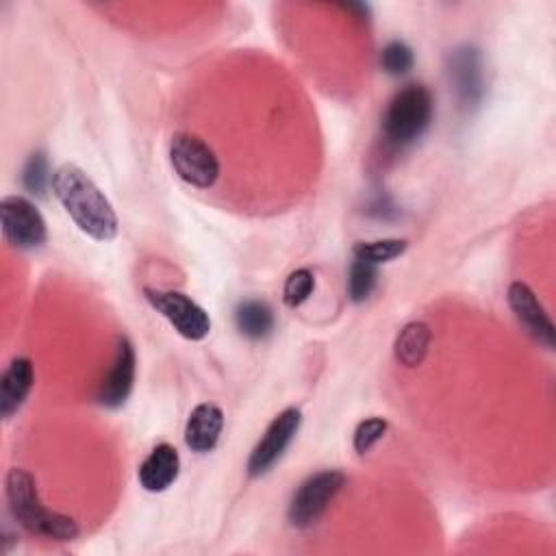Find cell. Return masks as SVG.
Here are the masks:
<instances>
[{
  "label": "cell",
  "instance_id": "1",
  "mask_svg": "<svg viewBox=\"0 0 556 556\" xmlns=\"http://www.w3.org/2000/svg\"><path fill=\"white\" fill-rule=\"evenodd\" d=\"M52 193L72 222L96 241H111L119 222L102 189L76 165L65 163L52 174Z\"/></svg>",
  "mask_w": 556,
  "mask_h": 556
},
{
  "label": "cell",
  "instance_id": "2",
  "mask_svg": "<svg viewBox=\"0 0 556 556\" xmlns=\"http://www.w3.org/2000/svg\"><path fill=\"white\" fill-rule=\"evenodd\" d=\"M4 495L13 519L30 534L54 541H72L78 536L80 530L72 517L50 510L39 502L35 478L26 469L13 467L7 471Z\"/></svg>",
  "mask_w": 556,
  "mask_h": 556
},
{
  "label": "cell",
  "instance_id": "3",
  "mask_svg": "<svg viewBox=\"0 0 556 556\" xmlns=\"http://www.w3.org/2000/svg\"><path fill=\"white\" fill-rule=\"evenodd\" d=\"M434 115V100L426 85H404L387 104L382 115V137L387 146L402 150L415 143L430 126Z\"/></svg>",
  "mask_w": 556,
  "mask_h": 556
},
{
  "label": "cell",
  "instance_id": "4",
  "mask_svg": "<svg viewBox=\"0 0 556 556\" xmlns=\"http://www.w3.org/2000/svg\"><path fill=\"white\" fill-rule=\"evenodd\" d=\"M169 163L180 180L193 189H211L219 174L222 165L213 148L193 132H176L169 141Z\"/></svg>",
  "mask_w": 556,
  "mask_h": 556
},
{
  "label": "cell",
  "instance_id": "5",
  "mask_svg": "<svg viewBox=\"0 0 556 556\" xmlns=\"http://www.w3.org/2000/svg\"><path fill=\"white\" fill-rule=\"evenodd\" d=\"M345 484V476L337 469H324L308 476L293 493L287 517L295 528H311L330 506Z\"/></svg>",
  "mask_w": 556,
  "mask_h": 556
},
{
  "label": "cell",
  "instance_id": "6",
  "mask_svg": "<svg viewBox=\"0 0 556 556\" xmlns=\"http://www.w3.org/2000/svg\"><path fill=\"white\" fill-rule=\"evenodd\" d=\"M143 295L150 302V306L156 313H161L172 324V328L187 341H202L211 332L208 313L189 295L180 291H161L152 287H146Z\"/></svg>",
  "mask_w": 556,
  "mask_h": 556
},
{
  "label": "cell",
  "instance_id": "7",
  "mask_svg": "<svg viewBox=\"0 0 556 556\" xmlns=\"http://www.w3.org/2000/svg\"><path fill=\"white\" fill-rule=\"evenodd\" d=\"M4 239L20 250H35L46 243L48 228L39 208L24 195H7L0 202Z\"/></svg>",
  "mask_w": 556,
  "mask_h": 556
},
{
  "label": "cell",
  "instance_id": "8",
  "mask_svg": "<svg viewBox=\"0 0 556 556\" xmlns=\"http://www.w3.org/2000/svg\"><path fill=\"white\" fill-rule=\"evenodd\" d=\"M302 426V413L293 406L280 410L271 424L265 428L263 437L254 445L250 458H248V473L250 476H263L267 473L285 454V450L295 439L298 430Z\"/></svg>",
  "mask_w": 556,
  "mask_h": 556
},
{
  "label": "cell",
  "instance_id": "9",
  "mask_svg": "<svg viewBox=\"0 0 556 556\" xmlns=\"http://www.w3.org/2000/svg\"><path fill=\"white\" fill-rule=\"evenodd\" d=\"M447 78L458 100V106L469 111L480 104L484 93L482 59L478 48L458 46L447 54Z\"/></svg>",
  "mask_w": 556,
  "mask_h": 556
},
{
  "label": "cell",
  "instance_id": "10",
  "mask_svg": "<svg viewBox=\"0 0 556 556\" xmlns=\"http://www.w3.org/2000/svg\"><path fill=\"white\" fill-rule=\"evenodd\" d=\"M506 300H508L510 311L519 319V324L526 328V332L534 341H539L541 345L552 350L554 348V324H552L549 315L545 313V308L541 306L534 291L526 282L515 280L508 285Z\"/></svg>",
  "mask_w": 556,
  "mask_h": 556
},
{
  "label": "cell",
  "instance_id": "11",
  "mask_svg": "<svg viewBox=\"0 0 556 556\" xmlns=\"http://www.w3.org/2000/svg\"><path fill=\"white\" fill-rule=\"evenodd\" d=\"M135 350L128 337H117L115 343V356L109 369V376L104 378L100 391H98V402L106 408H119L135 384Z\"/></svg>",
  "mask_w": 556,
  "mask_h": 556
},
{
  "label": "cell",
  "instance_id": "12",
  "mask_svg": "<svg viewBox=\"0 0 556 556\" xmlns=\"http://www.w3.org/2000/svg\"><path fill=\"white\" fill-rule=\"evenodd\" d=\"M180 473L178 450L169 443H159L139 465V484L150 493H161L169 489Z\"/></svg>",
  "mask_w": 556,
  "mask_h": 556
},
{
  "label": "cell",
  "instance_id": "13",
  "mask_svg": "<svg viewBox=\"0 0 556 556\" xmlns=\"http://www.w3.org/2000/svg\"><path fill=\"white\" fill-rule=\"evenodd\" d=\"M222 428H224V413H222V408L211 404V402L198 404L189 413V417H187L185 443H187V447L191 452L206 454V452H211L217 445Z\"/></svg>",
  "mask_w": 556,
  "mask_h": 556
},
{
  "label": "cell",
  "instance_id": "14",
  "mask_svg": "<svg viewBox=\"0 0 556 556\" xmlns=\"http://www.w3.org/2000/svg\"><path fill=\"white\" fill-rule=\"evenodd\" d=\"M35 384L33 363L24 356H15L0 376V415L13 417Z\"/></svg>",
  "mask_w": 556,
  "mask_h": 556
},
{
  "label": "cell",
  "instance_id": "15",
  "mask_svg": "<svg viewBox=\"0 0 556 556\" xmlns=\"http://www.w3.org/2000/svg\"><path fill=\"white\" fill-rule=\"evenodd\" d=\"M430 341H432L430 326L424 321H410L397 332L393 341V356L404 367H417L428 356Z\"/></svg>",
  "mask_w": 556,
  "mask_h": 556
},
{
  "label": "cell",
  "instance_id": "16",
  "mask_svg": "<svg viewBox=\"0 0 556 556\" xmlns=\"http://www.w3.org/2000/svg\"><path fill=\"white\" fill-rule=\"evenodd\" d=\"M235 326L252 341L265 339L274 330V311L263 300H243L235 308Z\"/></svg>",
  "mask_w": 556,
  "mask_h": 556
},
{
  "label": "cell",
  "instance_id": "17",
  "mask_svg": "<svg viewBox=\"0 0 556 556\" xmlns=\"http://www.w3.org/2000/svg\"><path fill=\"white\" fill-rule=\"evenodd\" d=\"M408 243L404 239H378V241H358L352 248L354 258L367 261L371 265H380V263H389L397 256H402L406 252Z\"/></svg>",
  "mask_w": 556,
  "mask_h": 556
},
{
  "label": "cell",
  "instance_id": "18",
  "mask_svg": "<svg viewBox=\"0 0 556 556\" xmlns=\"http://www.w3.org/2000/svg\"><path fill=\"white\" fill-rule=\"evenodd\" d=\"M378 282V265L354 258L348 271V295L352 302H365Z\"/></svg>",
  "mask_w": 556,
  "mask_h": 556
},
{
  "label": "cell",
  "instance_id": "19",
  "mask_svg": "<svg viewBox=\"0 0 556 556\" xmlns=\"http://www.w3.org/2000/svg\"><path fill=\"white\" fill-rule=\"evenodd\" d=\"M313 289H315L313 271L306 269V267H300V269H295L287 276L285 287H282V302L289 308H295V306H300L302 302H306L311 298Z\"/></svg>",
  "mask_w": 556,
  "mask_h": 556
},
{
  "label": "cell",
  "instance_id": "20",
  "mask_svg": "<svg viewBox=\"0 0 556 556\" xmlns=\"http://www.w3.org/2000/svg\"><path fill=\"white\" fill-rule=\"evenodd\" d=\"M413 63V50L400 39L384 43L380 50V67L391 76H404L406 72H410Z\"/></svg>",
  "mask_w": 556,
  "mask_h": 556
},
{
  "label": "cell",
  "instance_id": "21",
  "mask_svg": "<svg viewBox=\"0 0 556 556\" xmlns=\"http://www.w3.org/2000/svg\"><path fill=\"white\" fill-rule=\"evenodd\" d=\"M48 182H52V176L48 174V161L43 152H35L28 156L24 169H22V185L33 195H43Z\"/></svg>",
  "mask_w": 556,
  "mask_h": 556
},
{
  "label": "cell",
  "instance_id": "22",
  "mask_svg": "<svg viewBox=\"0 0 556 556\" xmlns=\"http://www.w3.org/2000/svg\"><path fill=\"white\" fill-rule=\"evenodd\" d=\"M387 432V421L382 417H369V419H363L356 430H354V450L358 454H365L369 452Z\"/></svg>",
  "mask_w": 556,
  "mask_h": 556
}]
</instances>
